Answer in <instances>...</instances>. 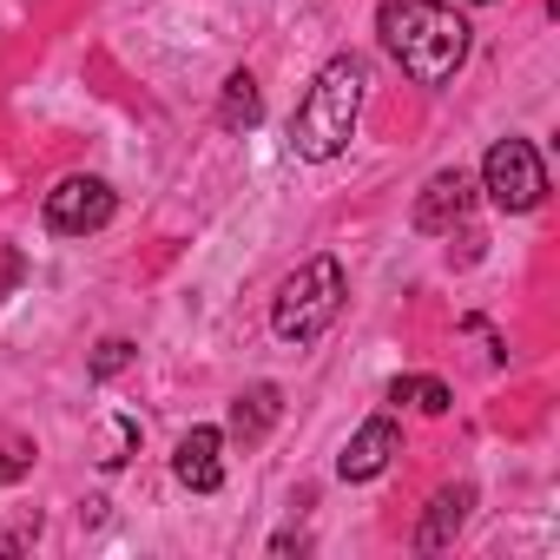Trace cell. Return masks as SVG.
Returning <instances> with one entry per match:
<instances>
[{
    "label": "cell",
    "mask_w": 560,
    "mask_h": 560,
    "mask_svg": "<svg viewBox=\"0 0 560 560\" xmlns=\"http://www.w3.org/2000/svg\"><path fill=\"white\" fill-rule=\"evenodd\" d=\"M376 34L416 86L455 80V67L468 60V21L455 8H442V0H383Z\"/></svg>",
    "instance_id": "cell-1"
},
{
    "label": "cell",
    "mask_w": 560,
    "mask_h": 560,
    "mask_svg": "<svg viewBox=\"0 0 560 560\" xmlns=\"http://www.w3.org/2000/svg\"><path fill=\"white\" fill-rule=\"evenodd\" d=\"M363 93H370V67H363L357 54H337V60L311 80V93H304V106H298V119H291V152L311 159V165L337 159V152L357 139Z\"/></svg>",
    "instance_id": "cell-2"
},
{
    "label": "cell",
    "mask_w": 560,
    "mask_h": 560,
    "mask_svg": "<svg viewBox=\"0 0 560 560\" xmlns=\"http://www.w3.org/2000/svg\"><path fill=\"white\" fill-rule=\"evenodd\" d=\"M343 298H350L343 264L337 257H311V264H298L284 277V291H277V304H270V330L284 337V343H317L337 324Z\"/></svg>",
    "instance_id": "cell-3"
},
{
    "label": "cell",
    "mask_w": 560,
    "mask_h": 560,
    "mask_svg": "<svg viewBox=\"0 0 560 560\" xmlns=\"http://www.w3.org/2000/svg\"><path fill=\"white\" fill-rule=\"evenodd\" d=\"M481 191L501 205V211H534L547 198V165L527 139H494L488 159H481Z\"/></svg>",
    "instance_id": "cell-4"
},
{
    "label": "cell",
    "mask_w": 560,
    "mask_h": 560,
    "mask_svg": "<svg viewBox=\"0 0 560 560\" xmlns=\"http://www.w3.org/2000/svg\"><path fill=\"white\" fill-rule=\"evenodd\" d=\"M113 185L106 178H60L54 191H47V231H60V237H86V231H100V224H113Z\"/></svg>",
    "instance_id": "cell-5"
},
{
    "label": "cell",
    "mask_w": 560,
    "mask_h": 560,
    "mask_svg": "<svg viewBox=\"0 0 560 560\" xmlns=\"http://www.w3.org/2000/svg\"><path fill=\"white\" fill-rule=\"evenodd\" d=\"M402 448V429L389 422V416H370L350 442H343V455H337V475L343 481H376L383 468H389V455Z\"/></svg>",
    "instance_id": "cell-6"
},
{
    "label": "cell",
    "mask_w": 560,
    "mask_h": 560,
    "mask_svg": "<svg viewBox=\"0 0 560 560\" xmlns=\"http://www.w3.org/2000/svg\"><path fill=\"white\" fill-rule=\"evenodd\" d=\"M468 205H475L468 172H462V165H455V172H435V178L422 185V198H416V231H448V224L468 218Z\"/></svg>",
    "instance_id": "cell-7"
},
{
    "label": "cell",
    "mask_w": 560,
    "mask_h": 560,
    "mask_svg": "<svg viewBox=\"0 0 560 560\" xmlns=\"http://www.w3.org/2000/svg\"><path fill=\"white\" fill-rule=\"evenodd\" d=\"M172 475H178L191 494L224 488V435H218V429H191V435L178 442V455H172Z\"/></svg>",
    "instance_id": "cell-8"
},
{
    "label": "cell",
    "mask_w": 560,
    "mask_h": 560,
    "mask_svg": "<svg viewBox=\"0 0 560 560\" xmlns=\"http://www.w3.org/2000/svg\"><path fill=\"white\" fill-rule=\"evenodd\" d=\"M277 416H284V396H277V383H250V389L231 402V435H237V442H264Z\"/></svg>",
    "instance_id": "cell-9"
},
{
    "label": "cell",
    "mask_w": 560,
    "mask_h": 560,
    "mask_svg": "<svg viewBox=\"0 0 560 560\" xmlns=\"http://www.w3.org/2000/svg\"><path fill=\"white\" fill-rule=\"evenodd\" d=\"M468 508H475V488H442V494L429 501V521H422V534H416V547H422V553H435V547H448V540H455V527L468 521Z\"/></svg>",
    "instance_id": "cell-10"
},
{
    "label": "cell",
    "mask_w": 560,
    "mask_h": 560,
    "mask_svg": "<svg viewBox=\"0 0 560 560\" xmlns=\"http://www.w3.org/2000/svg\"><path fill=\"white\" fill-rule=\"evenodd\" d=\"M257 119H264L257 80H250V73H231V80H224V100H218V126H224V132H250Z\"/></svg>",
    "instance_id": "cell-11"
},
{
    "label": "cell",
    "mask_w": 560,
    "mask_h": 560,
    "mask_svg": "<svg viewBox=\"0 0 560 560\" xmlns=\"http://www.w3.org/2000/svg\"><path fill=\"white\" fill-rule=\"evenodd\" d=\"M389 402H409V409H422V416H442L455 396H448V383H435V376H396V383H389Z\"/></svg>",
    "instance_id": "cell-12"
},
{
    "label": "cell",
    "mask_w": 560,
    "mask_h": 560,
    "mask_svg": "<svg viewBox=\"0 0 560 560\" xmlns=\"http://www.w3.org/2000/svg\"><path fill=\"white\" fill-rule=\"evenodd\" d=\"M126 363H132V343H126V337H106V343L93 350V376H119Z\"/></svg>",
    "instance_id": "cell-13"
},
{
    "label": "cell",
    "mask_w": 560,
    "mask_h": 560,
    "mask_svg": "<svg viewBox=\"0 0 560 560\" xmlns=\"http://www.w3.org/2000/svg\"><path fill=\"white\" fill-rule=\"evenodd\" d=\"M547 8H560V0H547Z\"/></svg>",
    "instance_id": "cell-14"
},
{
    "label": "cell",
    "mask_w": 560,
    "mask_h": 560,
    "mask_svg": "<svg viewBox=\"0 0 560 560\" xmlns=\"http://www.w3.org/2000/svg\"><path fill=\"white\" fill-rule=\"evenodd\" d=\"M475 8H488V0H475Z\"/></svg>",
    "instance_id": "cell-15"
}]
</instances>
